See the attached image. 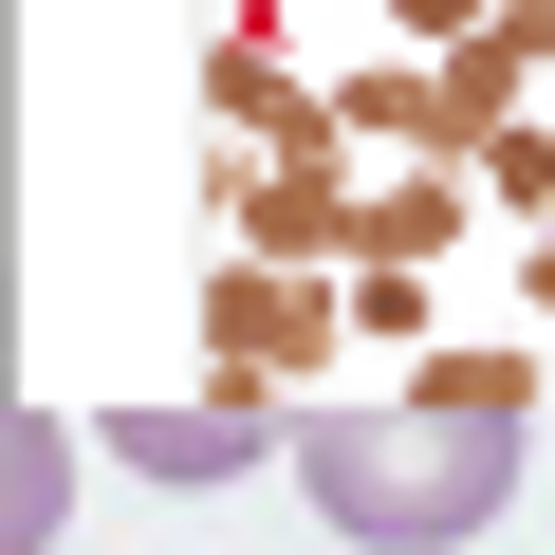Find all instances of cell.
<instances>
[{"label":"cell","mask_w":555,"mask_h":555,"mask_svg":"<svg viewBox=\"0 0 555 555\" xmlns=\"http://www.w3.org/2000/svg\"><path fill=\"white\" fill-rule=\"evenodd\" d=\"M297 481L352 555H463L518 500V371L444 352V371H389L352 408H297Z\"/></svg>","instance_id":"1"},{"label":"cell","mask_w":555,"mask_h":555,"mask_svg":"<svg viewBox=\"0 0 555 555\" xmlns=\"http://www.w3.org/2000/svg\"><path fill=\"white\" fill-rule=\"evenodd\" d=\"M56 518H75V444H56V408L0 389V555H56Z\"/></svg>","instance_id":"2"}]
</instances>
